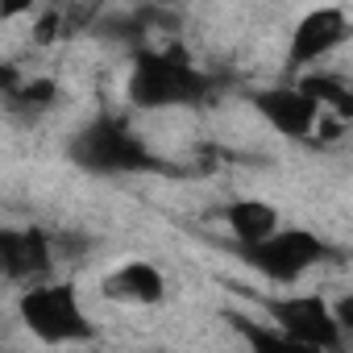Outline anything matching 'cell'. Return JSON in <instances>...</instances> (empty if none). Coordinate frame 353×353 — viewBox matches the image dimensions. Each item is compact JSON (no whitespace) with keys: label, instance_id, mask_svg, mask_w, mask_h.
<instances>
[{"label":"cell","instance_id":"cell-4","mask_svg":"<svg viewBox=\"0 0 353 353\" xmlns=\"http://www.w3.org/2000/svg\"><path fill=\"white\" fill-rule=\"evenodd\" d=\"M241 258L270 283H295L303 279L312 266H320L324 258H332V245L312 233V229H299V225H287V229H274L266 241L241 250Z\"/></svg>","mask_w":353,"mask_h":353},{"label":"cell","instance_id":"cell-5","mask_svg":"<svg viewBox=\"0 0 353 353\" xmlns=\"http://www.w3.org/2000/svg\"><path fill=\"white\" fill-rule=\"evenodd\" d=\"M270 320L283 336L324 349V353H345V320L332 312L320 295H291V299H270Z\"/></svg>","mask_w":353,"mask_h":353},{"label":"cell","instance_id":"cell-3","mask_svg":"<svg viewBox=\"0 0 353 353\" xmlns=\"http://www.w3.org/2000/svg\"><path fill=\"white\" fill-rule=\"evenodd\" d=\"M21 324L42 341V345H71V341H88L96 336L92 316L79 303V287L67 279H46L21 291L17 299Z\"/></svg>","mask_w":353,"mask_h":353},{"label":"cell","instance_id":"cell-15","mask_svg":"<svg viewBox=\"0 0 353 353\" xmlns=\"http://www.w3.org/2000/svg\"><path fill=\"white\" fill-rule=\"evenodd\" d=\"M26 75H21V67H13V63H0V100H5L17 83H21Z\"/></svg>","mask_w":353,"mask_h":353},{"label":"cell","instance_id":"cell-13","mask_svg":"<svg viewBox=\"0 0 353 353\" xmlns=\"http://www.w3.org/2000/svg\"><path fill=\"white\" fill-rule=\"evenodd\" d=\"M307 100H316V108L324 112V108H332L341 121L353 112V92H349V83L345 79H336V75H303L299 83H295Z\"/></svg>","mask_w":353,"mask_h":353},{"label":"cell","instance_id":"cell-8","mask_svg":"<svg viewBox=\"0 0 353 353\" xmlns=\"http://www.w3.org/2000/svg\"><path fill=\"white\" fill-rule=\"evenodd\" d=\"M54 266V241L42 229H0V270L13 283H46Z\"/></svg>","mask_w":353,"mask_h":353},{"label":"cell","instance_id":"cell-9","mask_svg":"<svg viewBox=\"0 0 353 353\" xmlns=\"http://www.w3.org/2000/svg\"><path fill=\"white\" fill-rule=\"evenodd\" d=\"M104 295L112 303H129V307H154L166 299V274L154 262H121L104 274Z\"/></svg>","mask_w":353,"mask_h":353},{"label":"cell","instance_id":"cell-14","mask_svg":"<svg viewBox=\"0 0 353 353\" xmlns=\"http://www.w3.org/2000/svg\"><path fill=\"white\" fill-rule=\"evenodd\" d=\"M75 17H79V13H67V9H46V13H42V21H38V30H34V34H38V42H59V38H71V34H75V26H71Z\"/></svg>","mask_w":353,"mask_h":353},{"label":"cell","instance_id":"cell-6","mask_svg":"<svg viewBox=\"0 0 353 353\" xmlns=\"http://www.w3.org/2000/svg\"><path fill=\"white\" fill-rule=\"evenodd\" d=\"M349 38V13L341 5H320L307 9L295 30H291V46H287V63L295 71H307L312 63H324L336 46H345Z\"/></svg>","mask_w":353,"mask_h":353},{"label":"cell","instance_id":"cell-12","mask_svg":"<svg viewBox=\"0 0 353 353\" xmlns=\"http://www.w3.org/2000/svg\"><path fill=\"white\" fill-rule=\"evenodd\" d=\"M233 328L245 336L250 353H324V349H312V345H299V341L283 336L274 324H254L245 316H233Z\"/></svg>","mask_w":353,"mask_h":353},{"label":"cell","instance_id":"cell-2","mask_svg":"<svg viewBox=\"0 0 353 353\" xmlns=\"http://www.w3.org/2000/svg\"><path fill=\"white\" fill-rule=\"evenodd\" d=\"M71 162L88 174H141V170H166V162L145 145V137L121 117L100 112L92 117L67 145Z\"/></svg>","mask_w":353,"mask_h":353},{"label":"cell","instance_id":"cell-7","mask_svg":"<svg viewBox=\"0 0 353 353\" xmlns=\"http://www.w3.org/2000/svg\"><path fill=\"white\" fill-rule=\"evenodd\" d=\"M254 108L262 112V121L270 129H279L291 141H312L324 112L316 108V100H307L295 83H279V88H262L254 92Z\"/></svg>","mask_w":353,"mask_h":353},{"label":"cell","instance_id":"cell-1","mask_svg":"<svg viewBox=\"0 0 353 353\" xmlns=\"http://www.w3.org/2000/svg\"><path fill=\"white\" fill-rule=\"evenodd\" d=\"M216 79L192 63L183 46H141L129 71V100L137 108H183L204 104L212 96Z\"/></svg>","mask_w":353,"mask_h":353},{"label":"cell","instance_id":"cell-16","mask_svg":"<svg viewBox=\"0 0 353 353\" xmlns=\"http://www.w3.org/2000/svg\"><path fill=\"white\" fill-rule=\"evenodd\" d=\"M0 279H5V270H0Z\"/></svg>","mask_w":353,"mask_h":353},{"label":"cell","instance_id":"cell-10","mask_svg":"<svg viewBox=\"0 0 353 353\" xmlns=\"http://www.w3.org/2000/svg\"><path fill=\"white\" fill-rule=\"evenodd\" d=\"M221 216H225V229L233 233L237 250H250V245L266 241L274 229H283V221H279V208H274V204H266V200H254V196L229 200Z\"/></svg>","mask_w":353,"mask_h":353},{"label":"cell","instance_id":"cell-11","mask_svg":"<svg viewBox=\"0 0 353 353\" xmlns=\"http://www.w3.org/2000/svg\"><path fill=\"white\" fill-rule=\"evenodd\" d=\"M59 104V83L50 79V75H26L9 96H5V108H9V117H17L21 125H34V121H42L50 108Z\"/></svg>","mask_w":353,"mask_h":353}]
</instances>
